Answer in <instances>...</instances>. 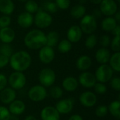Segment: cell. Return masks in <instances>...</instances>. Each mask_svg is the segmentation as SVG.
Returning <instances> with one entry per match:
<instances>
[{
	"instance_id": "cell-1",
	"label": "cell",
	"mask_w": 120,
	"mask_h": 120,
	"mask_svg": "<svg viewBox=\"0 0 120 120\" xmlns=\"http://www.w3.org/2000/svg\"><path fill=\"white\" fill-rule=\"evenodd\" d=\"M9 63L13 70L22 72L30 68L32 63V58L27 51H19L13 53L9 58Z\"/></svg>"
},
{
	"instance_id": "cell-2",
	"label": "cell",
	"mask_w": 120,
	"mask_h": 120,
	"mask_svg": "<svg viewBox=\"0 0 120 120\" xmlns=\"http://www.w3.org/2000/svg\"><path fill=\"white\" fill-rule=\"evenodd\" d=\"M25 46L32 50L40 49L46 44L45 33L39 29L32 30L27 33L24 38Z\"/></svg>"
},
{
	"instance_id": "cell-3",
	"label": "cell",
	"mask_w": 120,
	"mask_h": 120,
	"mask_svg": "<svg viewBox=\"0 0 120 120\" xmlns=\"http://www.w3.org/2000/svg\"><path fill=\"white\" fill-rule=\"evenodd\" d=\"M83 33L86 34H93L97 28L96 18L91 14H86L81 18L79 25Z\"/></svg>"
},
{
	"instance_id": "cell-4",
	"label": "cell",
	"mask_w": 120,
	"mask_h": 120,
	"mask_svg": "<svg viewBox=\"0 0 120 120\" xmlns=\"http://www.w3.org/2000/svg\"><path fill=\"white\" fill-rule=\"evenodd\" d=\"M53 22V18L50 13L45 11L39 10L34 17V22L35 25L40 29H45L49 27Z\"/></svg>"
},
{
	"instance_id": "cell-5",
	"label": "cell",
	"mask_w": 120,
	"mask_h": 120,
	"mask_svg": "<svg viewBox=\"0 0 120 120\" xmlns=\"http://www.w3.org/2000/svg\"><path fill=\"white\" fill-rule=\"evenodd\" d=\"M94 75L96 81L101 83H105L112 79L113 70L109 65L103 64L97 68Z\"/></svg>"
},
{
	"instance_id": "cell-6",
	"label": "cell",
	"mask_w": 120,
	"mask_h": 120,
	"mask_svg": "<svg viewBox=\"0 0 120 120\" xmlns=\"http://www.w3.org/2000/svg\"><path fill=\"white\" fill-rule=\"evenodd\" d=\"M39 81L41 86L50 87L53 86L56 81L55 72L51 68H44L39 74Z\"/></svg>"
},
{
	"instance_id": "cell-7",
	"label": "cell",
	"mask_w": 120,
	"mask_h": 120,
	"mask_svg": "<svg viewBox=\"0 0 120 120\" xmlns=\"http://www.w3.org/2000/svg\"><path fill=\"white\" fill-rule=\"evenodd\" d=\"M8 83L14 90L21 89L26 84V77L22 72L15 71L9 76Z\"/></svg>"
},
{
	"instance_id": "cell-8",
	"label": "cell",
	"mask_w": 120,
	"mask_h": 120,
	"mask_svg": "<svg viewBox=\"0 0 120 120\" xmlns=\"http://www.w3.org/2000/svg\"><path fill=\"white\" fill-rule=\"evenodd\" d=\"M47 91L44 86L41 85H34L28 91L29 98L34 102H39L46 98Z\"/></svg>"
},
{
	"instance_id": "cell-9",
	"label": "cell",
	"mask_w": 120,
	"mask_h": 120,
	"mask_svg": "<svg viewBox=\"0 0 120 120\" xmlns=\"http://www.w3.org/2000/svg\"><path fill=\"white\" fill-rule=\"evenodd\" d=\"M117 11L118 6L114 0H102L100 4L101 13L107 17L114 15Z\"/></svg>"
},
{
	"instance_id": "cell-10",
	"label": "cell",
	"mask_w": 120,
	"mask_h": 120,
	"mask_svg": "<svg viewBox=\"0 0 120 120\" xmlns=\"http://www.w3.org/2000/svg\"><path fill=\"white\" fill-rule=\"evenodd\" d=\"M55 58V51L52 47L45 45L40 49L39 52V60L44 64L51 63Z\"/></svg>"
},
{
	"instance_id": "cell-11",
	"label": "cell",
	"mask_w": 120,
	"mask_h": 120,
	"mask_svg": "<svg viewBox=\"0 0 120 120\" xmlns=\"http://www.w3.org/2000/svg\"><path fill=\"white\" fill-rule=\"evenodd\" d=\"M78 82L84 88H92L96 83L95 75L89 72H83L79 76Z\"/></svg>"
},
{
	"instance_id": "cell-12",
	"label": "cell",
	"mask_w": 120,
	"mask_h": 120,
	"mask_svg": "<svg viewBox=\"0 0 120 120\" xmlns=\"http://www.w3.org/2000/svg\"><path fill=\"white\" fill-rule=\"evenodd\" d=\"M74 107V101L72 98H65L59 101L56 105V109L59 114L66 115L70 113Z\"/></svg>"
},
{
	"instance_id": "cell-13",
	"label": "cell",
	"mask_w": 120,
	"mask_h": 120,
	"mask_svg": "<svg viewBox=\"0 0 120 120\" xmlns=\"http://www.w3.org/2000/svg\"><path fill=\"white\" fill-rule=\"evenodd\" d=\"M80 103L86 108H91L94 106L97 102L96 95L91 91H84L79 96Z\"/></svg>"
},
{
	"instance_id": "cell-14",
	"label": "cell",
	"mask_w": 120,
	"mask_h": 120,
	"mask_svg": "<svg viewBox=\"0 0 120 120\" xmlns=\"http://www.w3.org/2000/svg\"><path fill=\"white\" fill-rule=\"evenodd\" d=\"M41 120H60V114L55 107L46 106L41 111Z\"/></svg>"
},
{
	"instance_id": "cell-15",
	"label": "cell",
	"mask_w": 120,
	"mask_h": 120,
	"mask_svg": "<svg viewBox=\"0 0 120 120\" xmlns=\"http://www.w3.org/2000/svg\"><path fill=\"white\" fill-rule=\"evenodd\" d=\"M83 32L78 25L71 26L67 32V38L69 41L71 43H77L79 41L82 37Z\"/></svg>"
},
{
	"instance_id": "cell-16",
	"label": "cell",
	"mask_w": 120,
	"mask_h": 120,
	"mask_svg": "<svg viewBox=\"0 0 120 120\" xmlns=\"http://www.w3.org/2000/svg\"><path fill=\"white\" fill-rule=\"evenodd\" d=\"M16 93L13 89L11 87H6L2 91H0V100L1 101L6 104H10L13 101L15 100Z\"/></svg>"
},
{
	"instance_id": "cell-17",
	"label": "cell",
	"mask_w": 120,
	"mask_h": 120,
	"mask_svg": "<svg viewBox=\"0 0 120 120\" xmlns=\"http://www.w3.org/2000/svg\"><path fill=\"white\" fill-rule=\"evenodd\" d=\"M17 22L22 28H28L34 22V17L32 14L27 12L21 13L17 18Z\"/></svg>"
},
{
	"instance_id": "cell-18",
	"label": "cell",
	"mask_w": 120,
	"mask_h": 120,
	"mask_svg": "<svg viewBox=\"0 0 120 120\" xmlns=\"http://www.w3.org/2000/svg\"><path fill=\"white\" fill-rule=\"evenodd\" d=\"M15 31L9 27H4L0 29V41L3 44H11L15 39Z\"/></svg>"
},
{
	"instance_id": "cell-19",
	"label": "cell",
	"mask_w": 120,
	"mask_h": 120,
	"mask_svg": "<svg viewBox=\"0 0 120 120\" xmlns=\"http://www.w3.org/2000/svg\"><path fill=\"white\" fill-rule=\"evenodd\" d=\"M8 110L10 113L13 115H20L25 110V105L24 102L20 100H15L9 104Z\"/></svg>"
},
{
	"instance_id": "cell-20",
	"label": "cell",
	"mask_w": 120,
	"mask_h": 120,
	"mask_svg": "<svg viewBox=\"0 0 120 120\" xmlns=\"http://www.w3.org/2000/svg\"><path fill=\"white\" fill-rule=\"evenodd\" d=\"M110 52L107 48H101L99 49L95 55V58L96 61L103 65V64H107L109 62V60L110 58Z\"/></svg>"
},
{
	"instance_id": "cell-21",
	"label": "cell",
	"mask_w": 120,
	"mask_h": 120,
	"mask_svg": "<svg viewBox=\"0 0 120 120\" xmlns=\"http://www.w3.org/2000/svg\"><path fill=\"white\" fill-rule=\"evenodd\" d=\"M91 65H92L91 58L89 56H86V55L79 57L76 62L77 68L79 70L83 71V72H85L88 69H89Z\"/></svg>"
},
{
	"instance_id": "cell-22",
	"label": "cell",
	"mask_w": 120,
	"mask_h": 120,
	"mask_svg": "<svg viewBox=\"0 0 120 120\" xmlns=\"http://www.w3.org/2000/svg\"><path fill=\"white\" fill-rule=\"evenodd\" d=\"M79 86L78 80L74 77H68L65 78L62 82L63 88L69 92L75 91Z\"/></svg>"
},
{
	"instance_id": "cell-23",
	"label": "cell",
	"mask_w": 120,
	"mask_h": 120,
	"mask_svg": "<svg viewBox=\"0 0 120 120\" xmlns=\"http://www.w3.org/2000/svg\"><path fill=\"white\" fill-rule=\"evenodd\" d=\"M15 5L12 0H0V13L9 15L14 11Z\"/></svg>"
},
{
	"instance_id": "cell-24",
	"label": "cell",
	"mask_w": 120,
	"mask_h": 120,
	"mask_svg": "<svg viewBox=\"0 0 120 120\" xmlns=\"http://www.w3.org/2000/svg\"><path fill=\"white\" fill-rule=\"evenodd\" d=\"M118 25L115 19L112 16L105 18L101 22V27L105 32H112Z\"/></svg>"
},
{
	"instance_id": "cell-25",
	"label": "cell",
	"mask_w": 120,
	"mask_h": 120,
	"mask_svg": "<svg viewBox=\"0 0 120 120\" xmlns=\"http://www.w3.org/2000/svg\"><path fill=\"white\" fill-rule=\"evenodd\" d=\"M86 7L82 4H77L75 6H74L71 10H70V15L73 18L75 19H79L82 18V17H84L86 15Z\"/></svg>"
},
{
	"instance_id": "cell-26",
	"label": "cell",
	"mask_w": 120,
	"mask_h": 120,
	"mask_svg": "<svg viewBox=\"0 0 120 120\" xmlns=\"http://www.w3.org/2000/svg\"><path fill=\"white\" fill-rule=\"evenodd\" d=\"M46 45L50 47L56 46L59 41V34L56 31H50L47 34H46Z\"/></svg>"
},
{
	"instance_id": "cell-27",
	"label": "cell",
	"mask_w": 120,
	"mask_h": 120,
	"mask_svg": "<svg viewBox=\"0 0 120 120\" xmlns=\"http://www.w3.org/2000/svg\"><path fill=\"white\" fill-rule=\"evenodd\" d=\"M110 66L112 69L113 71L120 72V53L116 52L110 56L109 60Z\"/></svg>"
},
{
	"instance_id": "cell-28",
	"label": "cell",
	"mask_w": 120,
	"mask_h": 120,
	"mask_svg": "<svg viewBox=\"0 0 120 120\" xmlns=\"http://www.w3.org/2000/svg\"><path fill=\"white\" fill-rule=\"evenodd\" d=\"M108 108V111L110 112L112 116L119 120L120 118V101H114L110 103Z\"/></svg>"
},
{
	"instance_id": "cell-29",
	"label": "cell",
	"mask_w": 120,
	"mask_h": 120,
	"mask_svg": "<svg viewBox=\"0 0 120 120\" xmlns=\"http://www.w3.org/2000/svg\"><path fill=\"white\" fill-rule=\"evenodd\" d=\"M72 49V43L68 39H63L58 43V50L61 53H66Z\"/></svg>"
},
{
	"instance_id": "cell-30",
	"label": "cell",
	"mask_w": 120,
	"mask_h": 120,
	"mask_svg": "<svg viewBox=\"0 0 120 120\" xmlns=\"http://www.w3.org/2000/svg\"><path fill=\"white\" fill-rule=\"evenodd\" d=\"M25 9L26 12L32 14V13H36L39 10V7L38 4L35 1L29 0L27 2H25Z\"/></svg>"
},
{
	"instance_id": "cell-31",
	"label": "cell",
	"mask_w": 120,
	"mask_h": 120,
	"mask_svg": "<svg viewBox=\"0 0 120 120\" xmlns=\"http://www.w3.org/2000/svg\"><path fill=\"white\" fill-rule=\"evenodd\" d=\"M13 53V49L9 44H3L0 46V54L10 58Z\"/></svg>"
},
{
	"instance_id": "cell-32",
	"label": "cell",
	"mask_w": 120,
	"mask_h": 120,
	"mask_svg": "<svg viewBox=\"0 0 120 120\" xmlns=\"http://www.w3.org/2000/svg\"><path fill=\"white\" fill-rule=\"evenodd\" d=\"M97 41H98L97 37L95 34H89L88 37L85 41V46L89 49H92L96 46Z\"/></svg>"
},
{
	"instance_id": "cell-33",
	"label": "cell",
	"mask_w": 120,
	"mask_h": 120,
	"mask_svg": "<svg viewBox=\"0 0 120 120\" xmlns=\"http://www.w3.org/2000/svg\"><path fill=\"white\" fill-rule=\"evenodd\" d=\"M49 94H50V96L53 98H54V99H59V98H60L63 96V89L60 87H59L58 86H52L50 89Z\"/></svg>"
},
{
	"instance_id": "cell-34",
	"label": "cell",
	"mask_w": 120,
	"mask_h": 120,
	"mask_svg": "<svg viewBox=\"0 0 120 120\" xmlns=\"http://www.w3.org/2000/svg\"><path fill=\"white\" fill-rule=\"evenodd\" d=\"M44 8L45 11L49 13H55L58 10L56 3L52 1H47L46 2L44 3Z\"/></svg>"
},
{
	"instance_id": "cell-35",
	"label": "cell",
	"mask_w": 120,
	"mask_h": 120,
	"mask_svg": "<svg viewBox=\"0 0 120 120\" xmlns=\"http://www.w3.org/2000/svg\"><path fill=\"white\" fill-rule=\"evenodd\" d=\"M94 91L98 94H105L107 92V86H105V84L104 83H101V82H96V84L94 86Z\"/></svg>"
},
{
	"instance_id": "cell-36",
	"label": "cell",
	"mask_w": 120,
	"mask_h": 120,
	"mask_svg": "<svg viewBox=\"0 0 120 120\" xmlns=\"http://www.w3.org/2000/svg\"><path fill=\"white\" fill-rule=\"evenodd\" d=\"M96 115L97 117H105L108 113V108L105 105H99L96 109Z\"/></svg>"
},
{
	"instance_id": "cell-37",
	"label": "cell",
	"mask_w": 120,
	"mask_h": 120,
	"mask_svg": "<svg viewBox=\"0 0 120 120\" xmlns=\"http://www.w3.org/2000/svg\"><path fill=\"white\" fill-rule=\"evenodd\" d=\"M120 36H115V37L112 39V40L110 42V46L112 50L116 53L120 52Z\"/></svg>"
},
{
	"instance_id": "cell-38",
	"label": "cell",
	"mask_w": 120,
	"mask_h": 120,
	"mask_svg": "<svg viewBox=\"0 0 120 120\" xmlns=\"http://www.w3.org/2000/svg\"><path fill=\"white\" fill-rule=\"evenodd\" d=\"M11 22V19L9 15H3L0 17V29L9 27Z\"/></svg>"
},
{
	"instance_id": "cell-39",
	"label": "cell",
	"mask_w": 120,
	"mask_h": 120,
	"mask_svg": "<svg viewBox=\"0 0 120 120\" xmlns=\"http://www.w3.org/2000/svg\"><path fill=\"white\" fill-rule=\"evenodd\" d=\"M55 3L59 9L66 10L70 7V0H56Z\"/></svg>"
},
{
	"instance_id": "cell-40",
	"label": "cell",
	"mask_w": 120,
	"mask_h": 120,
	"mask_svg": "<svg viewBox=\"0 0 120 120\" xmlns=\"http://www.w3.org/2000/svg\"><path fill=\"white\" fill-rule=\"evenodd\" d=\"M11 113L8 109L4 106H0V120H9Z\"/></svg>"
},
{
	"instance_id": "cell-41",
	"label": "cell",
	"mask_w": 120,
	"mask_h": 120,
	"mask_svg": "<svg viewBox=\"0 0 120 120\" xmlns=\"http://www.w3.org/2000/svg\"><path fill=\"white\" fill-rule=\"evenodd\" d=\"M110 42H111L110 37L107 34H104L101 36V37L100 38V44L103 48L108 47L110 45Z\"/></svg>"
},
{
	"instance_id": "cell-42",
	"label": "cell",
	"mask_w": 120,
	"mask_h": 120,
	"mask_svg": "<svg viewBox=\"0 0 120 120\" xmlns=\"http://www.w3.org/2000/svg\"><path fill=\"white\" fill-rule=\"evenodd\" d=\"M110 86L111 87L117 91H120V79L119 77H114L110 80Z\"/></svg>"
},
{
	"instance_id": "cell-43",
	"label": "cell",
	"mask_w": 120,
	"mask_h": 120,
	"mask_svg": "<svg viewBox=\"0 0 120 120\" xmlns=\"http://www.w3.org/2000/svg\"><path fill=\"white\" fill-rule=\"evenodd\" d=\"M7 84H8V80L4 74L0 73V91L6 87Z\"/></svg>"
},
{
	"instance_id": "cell-44",
	"label": "cell",
	"mask_w": 120,
	"mask_h": 120,
	"mask_svg": "<svg viewBox=\"0 0 120 120\" xmlns=\"http://www.w3.org/2000/svg\"><path fill=\"white\" fill-rule=\"evenodd\" d=\"M9 63V58L0 54V68L6 67Z\"/></svg>"
},
{
	"instance_id": "cell-45",
	"label": "cell",
	"mask_w": 120,
	"mask_h": 120,
	"mask_svg": "<svg viewBox=\"0 0 120 120\" xmlns=\"http://www.w3.org/2000/svg\"><path fill=\"white\" fill-rule=\"evenodd\" d=\"M112 33L115 36H120V25L118 24L115 29L112 31Z\"/></svg>"
},
{
	"instance_id": "cell-46",
	"label": "cell",
	"mask_w": 120,
	"mask_h": 120,
	"mask_svg": "<svg viewBox=\"0 0 120 120\" xmlns=\"http://www.w3.org/2000/svg\"><path fill=\"white\" fill-rule=\"evenodd\" d=\"M68 120H83V118L79 115H73L69 118Z\"/></svg>"
},
{
	"instance_id": "cell-47",
	"label": "cell",
	"mask_w": 120,
	"mask_h": 120,
	"mask_svg": "<svg viewBox=\"0 0 120 120\" xmlns=\"http://www.w3.org/2000/svg\"><path fill=\"white\" fill-rule=\"evenodd\" d=\"M115 15V20L117 21V23H119L120 22V11H117L116 12V13L114 15Z\"/></svg>"
},
{
	"instance_id": "cell-48",
	"label": "cell",
	"mask_w": 120,
	"mask_h": 120,
	"mask_svg": "<svg viewBox=\"0 0 120 120\" xmlns=\"http://www.w3.org/2000/svg\"><path fill=\"white\" fill-rule=\"evenodd\" d=\"M25 120H37L36 119V117L33 115H28L25 117Z\"/></svg>"
},
{
	"instance_id": "cell-49",
	"label": "cell",
	"mask_w": 120,
	"mask_h": 120,
	"mask_svg": "<svg viewBox=\"0 0 120 120\" xmlns=\"http://www.w3.org/2000/svg\"><path fill=\"white\" fill-rule=\"evenodd\" d=\"M89 1H90V2H91L92 4H96V5L100 4L101 2L102 1V0H89Z\"/></svg>"
},
{
	"instance_id": "cell-50",
	"label": "cell",
	"mask_w": 120,
	"mask_h": 120,
	"mask_svg": "<svg viewBox=\"0 0 120 120\" xmlns=\"http://www.w3.org/2000/svg\"><path fill=\"white\" fill-rule=\"evenodd\" d=\"M19 1H21V2H27V1H29V0H18Z\"/></svg>"
},
{
	"instance_id": "cell-51",
	"label": "cell",
	"mask_w": 120,
	"mask_h": 120,
	"mask_svg": "<svg viewBox=\"0 0 120 120\" xmlns=\"http://www.w3.org/2000/svg\"><path fill=\"white\" fill-rule=\"evenodd\" d=\"M118 2L120 3V0H118Z\"/></svg>"
},
{
	"instance_id": "cell-52",
	"label": "cell",
	"mask_w": 120,
	"mask_h": 120,
	"mask_svg": "<svg viewBox=\"0 0 120 120\" xmlns=\"http://www.w3.org/2000/svg\"><path fill=\"white\" fill-rule=\"evenodd\" d=\"M46 1H52V0H46Z\"/></svg>"
}]
</instances>
